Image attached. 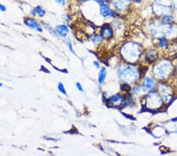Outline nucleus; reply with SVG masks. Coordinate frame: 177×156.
Returning a JSON list of instances; mask_svg holds the SVG:
<instances>
[{"label": "nucleus", "mask_w": 177, "mask_h": 156, "mask_svg": "<svg viewBox=\"0 0 177 156\" xmlns=\"http://www.w3.org/2000/svg\"><path fill=\"white\" fill-rule=\"evenodd\" d=\"M58 89L59 90V92H61V93H62V94H64L66 96L67 95V92H66V90H65V88L64 87V84L62 83V82H59L58 84Z\"/></svg>", "instance_id": "nucleus-10"}, {"label": "nucleus", "mask_w": 177, "mask_h": 156, "mask_svg": "<svg viewBox=\"0 0 177 156\" xmlns=\"http://www.w3.org/2000/svg\"><path fill=\"white\" fill-rule=\"evenodd\" d=\"M167 40H166V39H161L160 41H159V46H160L161 47H166L167 46Z\"/></svg>", "instance_id": "nucleus-12"}, {"label": "nucleus", "mask_w": 177, "mask_h": 156, "mask_svg": "<svg viewBox=\"0 0 177 156\" xmlns=\"http://www.w3.org/2000/svg\"><path fill=\"white\" fill-rule=\"evenodd\" d=\"M67 46H68V50H69V51H70L71 53H73L75 56H77V53H76V52H74V50H73V45H72V43H71V40H67Z\"/></svg>", "instance_id": "nucleus-11"}, {"label": "nucleus", "mask_w": 177, "mask_h": 156, "mask_svg": "<svg viewBox=\"0 0 177 156\" xmlns=\"http://www.w3.org/2000/svg\"><path fill=\"white\" fill-rule=\"evenodd\" d=\"M94 66H95L96 68H97V69L100 68V65H99V63H98V62H97V61H94Z\"/></svg>", "instance_id": "nucleus-17"}, {"label": "nucleus", "mask_w": 177, "mask_h": 156, "mask_svg": "<svg viewBox=\"0 0 177 156\" xmlns=\"http://www.w3.org/2000/svg\"><path fill=\"white\" fill-rule=\"evenodd\" d=\"M106 75V69L105 67H102V69H100V72H99V74H98V83H99V84H103L104 83Z\"/></svg>", "instance_id": "nucleus-6"}, {"label": "nucleus", "mask_w": 177, "mask_h": 156, "mask_svg": "<svg viewBox=\"0 0 177 156\" xmlns=\"http://www.w3.org/2000/svg\"><path fill=\"white\" fill-rule=\"evenodd\" d=\"M76 86H77V89L79 90V91L80 92H84V90H83V86L81 85V84H80V83H79V82H77V83L76 84Z\"/></svg>", "instance_id": "nucleus-13"}, {"label": "nucleus", "mask_w": 177, "mask_h": 156, "mask_svg": "<svg viewBox=\"0 0 177 156\" xmlns=\"http://www.w3.org/2000/svg\"><path fill=\"white\" fill-rule=\"evenodd\" d=\"M25 24L27 26H28L29 28H32V29H36L39 32H43V28L40 25V24L38 22H36L35 19H33V18H30L29 17V18L25 19Z\"/></svg>", "instance_id": "nucleus-1"}, {"label": "nucleus", "mask_w": 177, "mask_h": 156, "mask_svg": "<svg viewBox=\"0 0 177 156\" xmlns=\"http://www.w3.org/2000/svg\"><path fill=\"white\" fill-rule=\"evenodd\" d=\"M0 10L2 11V12H5V11L7 10V7H5L4 5H2L0 3Z\"/></svg>", "instance_id": "nucleus-15"}, {"label": "nucleus", "mask_w": 177, "mask_h": 156, "mask_svg": "<svg viewBox=\"0 0 177 156\" xmlns=\"http://www.w3.org/2000/svg\"><path fill=\"white\" fill-rule=\"evenodd\" d=\"M2 84L0 83V87H2Z\"/></svg>", "instance_id": "nucleus-18"}, {"label": "nucleus", "mask_w": 177, "mask_h": 156, "mask_svg": "<svg viewBox=\"0 0 177 156\" xmlns=\"http://www.w3.org/2000/svg\"><path fill=\"white\" fill-rule=\"evenodd\" d=\"M174 121H177V118H176V119H174Z\"/></svg>", "instance_id": "nucleus-19"}, {"label": "nucleus", "mask_w": 177, "mask_h": 156, "mask_svg": "<svg viewBox=\"0 0 177 156\" xmlns=\"http://www.w3.org/2000/svg\"><path fill=\"white\" fill-rule=\"evenodd\" d=\"M34 10L36 11V14H38L40 17H43L45 16V14H46V11H45L44 9L42 7H39V6L36 7V8L34 9Z\"/></svg>", "instance_id": "nucleus-7"}, {"label": "nucleus", "mask_w": 177, "mask_h": 156, "mask_svg": "<svg viewBox=\"0 0 177 156\" xmlns=\"http://www.w3.org/2000/svg\"><path fill=\"white\" fill-rule=\"evenodd\" d=\"M91 40L94 43H102L103 40V36H98V35H94L91 38Z\"/></svg>", "instance_id": "nucleus-8"}, {"label": "nucleus", "mask_w": 177, "mask_h": 156, "mask_svg": "<svg viewBox=\"0 0 177 156\" xmlns=\"http://www.w3.org/2000/svg\"><path fill=\"white\" fill-rule=\"evenodd\" d=\"M109 100H110L113 103H117L121 100V96H120V95L119 94L115 95V96H113L111 97V98L109 99Z\"/></svg>", "instance_id": "nucleus-9"}, {"label": "nucleus", "mask_w": 177, "mask_h": 156, "mask_svg": "<svg viewBox=\"0 0 177 156\" xmlns=\"http://www.w3.org/2000/svg\"><path fill=\"white\" fill-rule=\"evenodd\" d=\"M154 86H155V81L153 79L149 77H147L144 80V82H143V89L144 90H150L154 88Z\"/></svg>", "instance_id": "nucleus-5"}, {"label": "nucleus", "mask_w": 177, "mask_h": 156, "mask_svg": "<svg viewBox=\"0 0 177 156\" xmlns=\"http://www.w3.org/2000/svg\"><path fill=\"white\" fill-rule=\"evenodd\" d=\"M55 2L58 4L62 5V6H65V0H55Z\"/></svg>", "instance_id": "nucleus-14"}, {"label": "nucleus", "mask_w": 177, "mask_h": 156, "mask_svg": "<svg viewBox=\"0 0 177 156\" xmlns=\"http://www.w3.org/2000/svg\"><path fill=\"white\" fill-rule=\"evenodd\" d=\"M56 32H58V34L61 36V37H66L68 33V28L65 25H60L56 27Z\"/></svg>", "instance_id": "nucleus-4"}, {"label": "nucleus", "mask_w": 177, "mask_h": 156, "mask_svg": "<svg viewBox=\"0 0 177 156\" xmlns=\"http://www.w3.org/2000/svg\"><path fill=\"white\" fill-rule=\"evenodd\" d=\"M100 13L103 17H109L113 13V12H112L108 5L103 3V4L100 5Z\"/></svg>", "instance_id": "nucleus-2"}, {"label": "nucleus", "mask_w": 177, "mask_h": 156, "mask_svg": "<svg viewBox=\"0 0 177 156\" xmlns=\"http://www.w3.org/2000/svg\"><path fill=\"white\" fill-rule=\"evenodd\" d=\"M96 2H98V4H103V3H105V2H106L107 0H95Z\"/></svg>", "instance_id": "nucleus-16"}, {"label": "nucleus", "mask_w": 177, "mask_h": 156, "mask_svg": "<svg viewBox=\"0 0 177 156\" xmlns=\"http://www.w3.org/2000/svg\"><path fill=\"white\" fill-rule=\"evenodd\" d=\"M101 34L103 36V37H105L106 39H110L111 37H113V29L108 25H105L102 28L101 30Z\"/></svg>", "instance_id": "nucleus-3"}]
</instances>
